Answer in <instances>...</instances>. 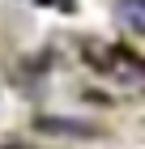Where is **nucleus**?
I'll return each instance as SVG.
<instances>
[{
    "instance_id": "nucleus-2",
    "label": "nucleus",
    "mask_w": 145,
    "mask_h": 149,
    "mask_svg": "<svg viewBox=\"0 0 145 149\" xmlns=\"http://www.w3.org/2000/svg\"><path fill=\"white\" fill-rule=\"evenodd\" d=\"M120 4H124V13H128L137 26H145V0H120Z\"/></svg>"
},
{
    "instance_id": "nucleus-1",
    "label": "nucleus",
    "mask_w": 145,
    "mask_h": 149,
    "mask_svg": "<svg viewBox=\"0 0 145 149\" xmlns=\"http://www.w3.org/2000/svg\"><path fill=\"white\" fill-rule=\"evenodd\" d=\"M39 128H43V132H68V136H94V128L90 124H73V119H39Z\"/></svg>"
}]
</instances>
